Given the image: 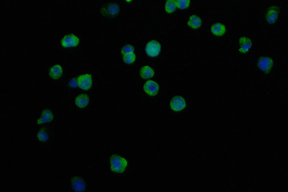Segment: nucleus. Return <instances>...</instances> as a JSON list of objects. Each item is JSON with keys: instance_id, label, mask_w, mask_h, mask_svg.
Here are the masks:
<instances>
[{"instance_id": "13", "label": "nucleus", "mask_w": 288, "mask_h": 192, "mask_svg": "<svg viewBox=\"0 0 288 192\" xmlns=\"http://www.w3.org/2000/svg\"><path fill=\"white\" fill-rule=\"evenodd\" d=\"M62 74V69L61 66L58 64L55 65L50 69L49 75L54 79L59 78Z\"/></svg>"}, {"instance_id": "11", "label": "nucleus", "mask_w": 288, "mask_h": 192, "mask_svg": "<svg viewBox=\"0 0 288 192\" xmlns=\"http://www.w3.org/2000/svg\"><path fill=\"white\" fill-rule=\"evenodd\" d=\"M71 184L73 189L77 191H83L85 188V185L84 181L78 177H75L72 179Z\"/></svg>"}, {"instance_id": "2", "label": "nucleus", "mask_w": 288, "mask_h": 192, "mask_svg": "<svg viewBox=\"0 0 288 192\" xmlns=\"http://www.w3.org/2000/svg\"><path fill=\"white\" fill-rule=\"evenodd\" d=\"M161 50V46L158 42L152 40L148 43L146 46L145 51L148 55L151 57L158 56Z\"/></svg>"}, {"instance_id": "4", "label": "nucleus", "mask_w": 288, "mask_h": 192, "mask_svg": "<svg viewBox=\"0 0 288 192\" xmlns=\"http://www.w3.org/2000/svg\"><path fill=\"white\" fill-rule=\"evenodd\" d=\"M79 39L73 34L65 36L62 39L61 43L64 47H70L77 46L79 43Z\"/></svg>"}, {"instance_id": "9", "label": "nucleus", "mask_w": 288, "mask_h": 192, "mask_svg": "<svg viewBox=\"0 0 288 192\" xmlns=\"http://www.w3.org/2000/svg\"><path fill=\"white\" fill-rule=\"evenodd\" d=\"M273 64L272 60L268 57H264L260 59L258 62L259 67L263 71H268Z\"/></svg>"}, {"instance_id": "18", "label": "nucleus", "mask_w": 288, "mask_h": 192, "mask_svg": "<svg viewBox=\"0 0 288 192\" xmlns=\"http://www.w3.org/2000/svg\"><path fill=\"white\" fill-rule=\"evenodd\" d=\"M135 55L133 53L124 55L123 60L125 63L128 64H130L133 62L135 61Z\"/></svg>"}, {"instance_id": "12", "label": "nucleus", "mask_w": 288, "mask_h": 192, "mask_svg": "<svg viewBox=\"0 0 288 192\" xmlns=\"http://www.w3.org/2000/svg\"><path fill=\"white\" fill-rule=\"evenodd\" d=\"M89 101V97L87 95L85 94L79 95L75 99L76 105L81 108H83L86 106Z\"/></svg>"}, {"instance_id": "6", "label": "nucleus", "mask_w": 288, "mask_h": 192, "mask_svg": "<svg viewBox=\"0 0 288 192\" xmlns=\"http://www.w3.org/2000/svg\"><path fill=\"white\" fill-rule=\"evenodd\" d=\"M185 102L182 97L176 96L173 97L170 102V106L174 111H178L183 109L185 106Z\"/></svg>"}, {"instance_id": "19", "label": "nucleus", "mask_w": 288, "mask_h": 192, "mask_svg": "<svg viewBox=\"0 0 288 192\" xmlns=\"http://www.w3.org/2000/svg\"><path fill=\"white\" fill-rule=\"evenodd\" d=\"M177 6L180 9L187 8L189 5L190 1L188 0H177L176 1Z\"/></svg>"}, {"instance_id": "21", "label": "nucleus", "mask_w": 288, "mask_h": 192, "mask_svg": "<svg viewBox=\"0 0 288 192\" xmlns=\"http://www.w3.org/2000/svg\"><path fill=\"white\" fill-rule=\"evenodd\" d=\"M38 137L42 141H45L47 138L46 134L45 132H40L38 133Z\"/></svg>"}, {"instance_id": "7", "label": "nucleus", "mask_w": 288, "mask_h": 192, "mask_svg": "<svg viewBox=\"0 0 288 192\" xmlns=\"http://www.w3.org/2000/svg\"><path fill=\"white\" fill-rule=\"evenodd\" d=\"M279 13V9L276 6H272L269 8L266 16L267 21L272 24L276 20Z\"/></svg>"}, {"instance_id": "5", "label": "nucleus", "mask_w": 288, "mask_h": 192, "mask_svg": "<svg viewBox=\"0 0 288 192\" xmlns=\"http://www.w3.org/2000/svg\"><path fill=\"white\" fill-rule=\"evenodd\" d=\"M159 86L157 83L154 81L149 80L145 84L143 89L145 92L151 96L156 94L158 91Z\"/></svg>"}, {"instance_id": "1", "label": "nucleus", "mask_w": 288, "mask_h": 192, "mask_svg": "<svg viewBox=\"0 0 288 192\" xmlns=\"http://www.w3.org/2000/svg\"><path fill=\"white\" fill-rule=\"evenodd\" d=\"M111 170L115 172L121 173L125 170L127 162L124 158L116 154L111 155L110 158Z\"/></svg>"}, {"instance_id": "22", "label": "nucleus", "mask_w": 288, "mask_h": 192, "mask_svg": "<svg viewBox=\"0 0 288 192\" xmlns=\"http://www.w3.org/2000/svg\"><path fill=\"white\" fill-rule=\"evenodd\" d=\"M70 83L72 87H75L77 85V84L78 85L77 80V81H76L75 80L73 79V80H71L70 82Z\"/></svg>"}, {"instance_id": "3", "label": "nucleus", "mask_w": 288, "mask_h": 192, "mask_svg": "<svg viewBox=\"0 0 288 192\" xmlns=\"http://www.w3.org/2000/svg\"><path fill=\"white\" fill-rule=\"evenodd\" d=\"M78 85L81 89L88 90L90 88L92 84L91 75L86 74L81 75L77 78Z\"/></svg>"}, {"instance_id": "16", "label": "nucleus", "mask_w": 288, "mask_h": 192, "mask_svg": "<svg viewBox=\"0 0 288 192\" xmlns=\"http://www.w3.org/2000/svg\"><path fill=\"white\" fill-rule=\"evenodd\" d=\"M201 21L200 19L197 16L193 15L191 16L187 24L191 28L196 29L199 28L201 26Z\"/></svg>"}, {"instance_id": "8", "label": "nucleus", "mask_w": 288, "mask_h": 192, "mask_svg": "<svg viewBox=\"0 0 288 192\" xmlns=\"http://www.w3.org/2000/svg\"><path fill=\"white\" fill-rule=\"evenodd\" d=\"M119 7L115 4H111L105 6L101 9L103 14L105 16H114L117 14Z\"/></svg>"}, {"instance_id": "17", "label": "nucleus", "mask_w": 288, "mask_h": 192, "mask_svg": "<svg viewBox=\"0 0 288 192\" xmlns=\"http://www.w3.org/2000/svg\"><path fill=\"white\" fill-rule=\"evenodd\" d=\"M176 7V2L175 1L168 0L166 3L165 10L167 12L171 13L175 10Z\"/></svg>"}, {"instance_id": "10", "label": "nucleus", "mask_w": 288, "mask_h": 192, "mask_svg": "<svg viewBox=\"0 0 288 192\" xmlns=\"http://www.w3.org/2000/svg\"><path fill=\"white\" fill-rule=\"evenodd\" d=\"M239 41L240 46L239 51L242 53L247 52L252 45V42L250 39L247 37H242L240 38Z\"/></svg>"}, {"instance_id": "15", "label": "nucleus", "mask_w": 288, "mask_h": 192, "mask_svg": "<svg viewBox=\"0 0 288 192\" xmlns=\"http://www.w3.org/2000/svg\"><path fill=\"white\" fill-rule=\"evenodd\" d=\"M211 29L213 33L218 36L223 35L226 31L225 26L220 23H216L213 25L211 27Z\"/></svg>"}, {"instance_id": "14", "label": "nucleus", "mask_w": 288, "mask_h": 192, "mask_svg": "<svg viewBox=\"0 0 288 192\" xmlns=\"http://www.w3.org/2000/svg\"><path fill=\"white\" fill-rule=\"evenodd\" d=\"M141 77L144 79L149 78L154 75V70L148 66L146 65L143 67L140 71Z\"/></svg>"}, {"instance_id": "20", "label": "nucleus", "mask_w": 288, "mask_h": 192, "mask_svg": "<svg viewBox=\"0 0 288 192\" xmlns=\"http://www.w3.org/2000/svg\"><path fill=\"white\" fill-rule=\"evenodd\" d=\"M134 51V47L130 45H126L123 47L122 49L121 52L124 55L126 54L133 53Z\"/></svg>"}]
</instances>
